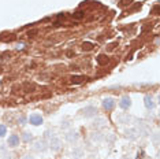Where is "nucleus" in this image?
I'll return each instance as SVG.
<instances>
[{
	"label": "nucleus",
	"instance_id": "1",
	"mask_svg": "<svg viewBox=\"0 0 160 159\" xmlns=\"http://www.w3.org/2000/svg\"><path fill=\"white\" fill-rule=\"evenodd\" d=\"M138 129L137 132L138 134H141V136H149L151 134V127L148 126L145 122H138Z\"/></svg>",
	"mask_w": 160,
	"mask_h": 159
},
{
	"label": "nucleus",
	"instance_id": "2",
	"mask_svg": "<svg viewBox=\"0 0 160 159\" xmlns=\"http://www.w3.org/2000/svg\"><path fill=\"white\" fill-rule=\"evenodd\" d=\"M96 113H97V110H96V107H93V106H88V107H85V109L82 110V115H84L85 118L94 117Z\"/></svg>",
	"mask_w": 160,
	"mask_h": 159
},
{
	"label": "nucleus",
	"instance_id": "3",
	"mask_svg": "<svg viewBox=\"0 0 160 159\" xmlns=\"http://www.w3.org/2000/svg\"><path fill=\"white\" fill-rule=\"evenodd\" d=\"M49 147H51V150L52 151H59L62 148V141H60V139H58L56 136H53L52 139H51Z\"/></svg>",
	"mask_w": 160,
	"mask_h": 159
},
{
	"label": "nucleus",
	"instance_id": "4",
	"mask_svg": "<svg viewBox=\"0 0 160 159\" xmlns=\"http://www.w3.org/2000/svg\"><path fill=\"white\" fill-rule=\"evenodd\" d=\"M29 122L31 123V125H34V126H37V125H41L43 123V117H41L40 114H31L30 117H29Z\"/></svg>",
	"mask_w": 160,
	"mask_h": 159
},
{
	"label": "nucleus",
	"instance_id": "5",
	"mask_svg": "<svg viewBox=\"0 0 160 159\" xmlns=\"http://www.w3.org/2000/svg\"><path fill=\"white\" fill-rule=\"evenodd\" d=\"M33 148H34L37 152H43V151H45L47 148H48V144L45 143V140H37V141L34 143Z\"/></svg>",
	"mask_w": 160,
	"mask_h": 159
},
{
	"label": "nucleus",
	"instance_id": "6",
	"mask_svg": "<svg viewBox=\"0 0 160 159\" xmlns=\"http://www.w3.org/2000/svg\"><path fill=\"white\" fill-rule=\"evenodd\" d=\"M103 107L106 110H112L114 107H115V100L112 99V97H107V99H104L103 100Z\"/></svg>",
	"mask_w": 160,
	"mask_h": 159
},
{
	"label": "nucleus",
	"instance_id": "7",
	"mask_svg": "<svg viewBox=\"0 0 160 159\" xmlns=\"http://www.w3.org/2000/svg\"><path fill=\"white\" fill-rule=\"evenodd\" d=\"M119 106L123 110H127L130 106H131V99H130L129 96H123V97L120 99V102H119Z\"/></svg>",
	"mask_w": 160,
	"mask_h": 159
},
{
	"label": "nucleus",
	"instance_id": "8",
	"mask_svg": "<svg viewBox=\"0 0 160 159\" xmlns=\"http://www.w3.org/2000/svg\"><path fill=\"white\" fill-rule=\"evenodd\" d=\"M124 136H126V139H129V140H136L138 137L137 129H127V130L124 132Z\"/></svg>",
	"mask_w": 160,
	"mask_h": 159
},
{
	"label": "nucleus",
	"instance_id": "9",
	"mask_svg": "<svg viewBox=\"0 0 160 159\" xmlns=\"http://www.w3.org/2000/svg\"><path fill=\"white\" fill-rule=\"evenodd\" d=\"M78 139H80V136H78V133H77V132H68L66 134V140L68 141V143H71V144H73V143H75Z\"/></svg>",
	"mask_w": 160,
	"mask_h": 159
},
{
	"label": "nucleus",
	"instance_id": "10",
	"mask_svg": "<svg viewBox=\"0 0 160 159\" xmlns=\"http://www.w3.org/2000/svg\"><path fill=\"white\" fill-rule=\"evenodd\" d=\"M103 139H104V136H103L101 132H93L90 134V140L94 141V143H100Z\"/></svg>",
	"mask_w": 160,
	"mask_h": 159
},
{
	"label": "nucleus",
	"instance_id": "11",
	"mask_svg": "<svg viewBox=\"0 0 160 159\" xmlns=\"http://www.w3.org/2000/svg\"><path fill=\"white\" fill-rule=\"evenodd\" d=\"M19 144V136H17V134H11V136L8 137V146L11 147H15Z\"/></svg>",
	"mask_w": 160,
	"mask_h": 159
},
{
	"label": "nucleus",
	"instance_id": "12",
	"mask_svg": "<svg viewBox=\"0 0 160 159\" xmlns=\"http://www.w3.org/2000/svg\"><path fill=\"white\" fill-rule=\"evenodd\" d=\"M131 117H130L129 114H120L119 117H118V122L119 123H129Z\"/></svg>",
	"mask_w": 160,
	"mask_h": 159
},
{
	"label": "nucleus",
	"instance_id": "13",
	"mask_svg": "<svg viewBox=\"0 0 160 159\" xmlns=\"http://www.w3.org/2000/svg\"><path fill=\"white\" fill-rule=\"evenodd\" d=\"M144 102H145V107H147L148 110H152L153 109V106H155V103H153V99H152L149 95L145 96V99H144Z\"/></svg>",
	"mask_w": 160,
	"mask_h": 159
},
{
	"label": "nucleus",
	"instance_id": "14",
	"mask_svg": "<svg viewBox=\"0 0 160 159\" xmlns=\"http://www.w3.org/2000/svg\"><path fill=\"white\" fill-rule=\"evenodd\" d=\"M82 155H84V150H82L81 147H77V148H74V150H73V156H74V158L80 159Z\"/></svg>",
	"mask_w": 160,
	"mask_h": 159
},
{
	"label": "nucleus",
	"instance_id": "15",
	"mask_svg": "<svg viewBox=\"0 0 160 159\" xmlns=\"http://www.w3.org/2000/svg\"><path fill=\"white\" fill-rule=\"evenodd\" d=\"M104 123H106V121L103 118H99V119H96L93 123H92V127L93 129H97V127H101V126H104Z\"/></svg>",
	"mask_w": 160,
	"mask_h": 159
},
{
	"label": "nucleus",
	"instance_id": "16",
	"mask_svg": "<svg viewBox=\"0 0 160 159\" xmlns=\"http://www.w3.org/2000/svg\"><path fill=\"white\" fill-rule=\"evenodd\" d=\"M85 17V13L82 11V10H78V11H75V13L73 14V18L77 19V21H80V19H82Z\"/></svg>",
	"mask_w": 160,
	"mask_h": 159
},
{
	"label": "nucleus",
	"instance_id": "17",
	"mask_svg": "<svg viewBox=\"0 0 160 159\" xmlns=\"http://www.w3.org/2000/svg\"><path fill=\"white\" fill-rule=\"evenodd\" d=\"M84 80L85 78L82 77V76H73V77H71V82H73V84H81Z\"/></svg>",
	"mask_w": 160,
	"mask_h": 159
},
{
	"label": "nucleus",
	"instance_id": "18",
	"mask_svg": "<svg viewBox=\"0 0 160 159\" xmlns=\"http://www.w3.org/2000/svg\"><path fill=\"white\" fill-rule=\"evenodd\" d=\"M107 62H108V59H107L104 55H99V58H97V63L99 64H106Z\"/></svg>",
	"mask_w": 160,
	"mask_h": 159
},
{
	"label": "nucleus",
	"instance_id": "19",
	"mask_svg": "<svg viewBox=\"0 0 160 159\" xmlns=\"http://www.w3.org/2000/svg\"><path fill=\"white\" fill-rule=\"evenodd\" d=\"M92 48H93V44H92V43H89V41H86V43L82 44V50H85V51H90Z\"/></svg>",
	"mask_w": 160,
	"mask_h": 159
},
{
	"label": "nucleus",
	"instance_id": "20",
	"mask_svg": "<svg viewBox=\"0 0 160 159\" xmlns=\"http://www.w3.org/2000/svg\"><path fill=\"white\" fill-rule=\"evenodd\" d=\"M31 139H33V134H31V133H23V136H22V140L23 141H26V143H27V141H30L31 140Z\"/></svg>",
	"mask_w": 160,
	"mask_h": 159
},
{
	"label": "nucleus",
	"instance_id": "21",
	"mask_svg": "<svg viewBox=\"0 0 160 159\" xmlns=\"http://www.w3.org/2000/svg\"><path fill=\"white\" fill-rule=\"evenodd\" d=\"M25 89H26V92H33L34 91V85L33 84H25Z\"/></svg>",
	"mask_w": 160,
	"mask_h": 159
},
{
	"label": "nucleus",
	"instance_id": "22",
	"mask_svg": "<svg viewBox=\"0 0 160 159\" xmlns=\"http://www.w3.org/2000/svg\"><path fill=\"white\" fill-rule=\"evenodd\" d=\"M6 132H7L6 126H4V125H0V137H3V136H4Z\"/></svg>",
	"mask_w": 160,
	"mask_h": 159
},
{
	"label": "nucleus",
	"instance_id": "23",
	"mask_svg": "<svg viewBox=\"0 0 160 159\" xmlns=\"http://www.w3.org/2000/svg\"><path fill=\"white\" fill-rule=\"evenodd\" d=\"M36 34H37V29H31V30L27 32V36L29 37H33V36H36Z\"/></svg>",
	"mask_w": 160,
	"mask_h": 159
},
{
	"label": "nucleus",
	"instance_id": "24",
	"mask_svg": "<svg viewBox=\"0 0 160 159\" xmlns=\"http://www.w3.org/2000/svg\"><path fill=\"white\" fill-rule=\"evenodd\" d=\"M53 136H55V133L51 132V130H47V132H45V137H47V139H52Z\"/></svg>",
	"mask_w": 160,
	"mask_h": 159
},
{
	"label": "nucleus",
	"instance_id": "25",
	"mask_svg": "<svg viewBox=\"0 0 160 159\" xmlns=\"http://www.w3.org/2000/svg\"><path fill=\"white\" fill-rule=\"evenodd\" d=\"M153 143H155V146L159 144V133H155V134H153Z\"/></svg>",
	"mask_w": 160,
	"mask_h": 159
},
{
	"label": "nucleus",
	"instance_id": "26",
	"mask_svg": "<svg viewBox=\"0 0 160 159\" xmlns=\"http://www.w3.org/2000/svg\"><path fill=\"white\" fill-rule=\"evenodd\" d=\"M106 140H107V141H114V140H115V136H114L112 133H110V134L106 137Z\"/></svg>",
	"mask_w": 160,
	"mask_h": 159
},
{
	"label": "nucleus",
	"instance_id": "27",
	"mask_svg": "<svg viewBox=\"0 0 160 159\" xmlns=\"http://www.w3.org/2000/svg\"><path fill=\"white\" fill-rule=\"evenodd\" d=\"M130 3H131V0H120L119 4L120 6H127V4H130Z\"/></svg>",
	"mask_w": 160,
	"mask_h": 159
},
{
	"label": "nucleus",
	"instance_id": "28",
	"mask_svg": "<svg viewBox=\"0 0 160 159\" xmlns=\"http://www.w3.org/2000/svg\"><path fill=\"white\" fill-rule=\"evenodd\" d=\"M70 126V123L67 122V121H64V122H62V129H67V127Z\"/></svg>",
	"mask_w": 160,
	"mask_h": 159
},
{
	"label": "nucleus",
	"instance_id": "29",
	"mask_svg": "<svg viewBox=\"0 0 160 159\" xmlns=\"http://www.w3.org/2000/svg\"><path fill=\"white\" fill-rule=\"evenodd\" d=\"M4 151H6V146L0 143V152H4Z\"/></svg>",
	"mask_w": 160,
	"mask_h": 159
},
{
	"label": "nucleus",
	"instance_id": "30",
	"mask_svg": "<svg viewBox=\"0 0 160 159\" xmlns=\"http://www.w3.org/2000/svg\"><path fill=\"white\" fill-rule=\"evenodd\" d=\"M153 13H155V14H159V6H155V8H153Z\"/></svg>",
	"mask_w": 160,
	"mask_h": 159
},
{
	"label": "nucleus",
	"instance_id": "31",
	"mask_svg": "<svg viewBox=\"0 0 160 159\" xmlns=\"http://www.w3.org/2000/svg\"><path fill=\"white\" fill-rule=\"evenodd\" d=\"M25 119H26V118H25V117H21V118L18 119V122H21V123H23V122H25Z\"/></svg>",
	"mask_w": 160,
	"mask_h": 159
},
{
	"label": "nucleus",
	"instance_id": "32",
	"mask_svg": "<svg viewBox=\"0 0 160 159\" xmlns=\"http://www.w3.org/2000/svg\"><path fill=\"white\" fill-rule=\"evenodd\" d=\"M23 159H34V158H33L31 155H25V156H23Z\"/></svg>",
	"mask_w": 160,
	"mask_h": 159
},
{
	"label": "nucleus",
	"instance_id": "33",
	"mask_svg": "<svg viewBox=\"0 0 160 159\" xmlns=\"http://www.w3.org/2000/svg\"><path fill=\"white\" fill-rule=\"evenodd\" d=\"M64 19V14H59V15H58V19Z\"/></svg>",
	"mask_w": 160,
	"mask_h": 159
},
{
	"label": "nucleus",
	"instance_id": "34",
	"mask_svg": "<svg viewBox=\"0 0 160 159\" xmlns=\"http://www.w3.org/2000/svg\"><path fill=\"white\" fill-rule=\"evenodd\" d=\"M73 55H74V52H73V51H68V52H67V56H73Z\"/></svg>",
	"mask_w": 160,
	"mask_h": 159
},
{
	"label": "nucleus",
	"instance_id": "35",
	"mask_svg": "<svg viewBox=\"0 0 160 159\" xmlns=\"http://www.w3.org/2000/svg\"><path fill=\"white\" fill-rule=\"evenodd\" d=\"M4 159H13V158H11V155H6Z\"/></svg>",
	"mask_w": 160,
	"mask_h": 159
},
{
	"label": "nucleus",
	"instance_id": "36",
	"mask_svg": "<svg viewBox=\"0 0 160 159\" xmlns=\"http://www.w3.org/2000/svg\"><path fill=\"white\" fill-rule=\"evenodd\" d=\"M74 159H77V158H74Z\"/></svg>",
	"mask_w": 160,
	"mask_h": 159
}]
</instances>
